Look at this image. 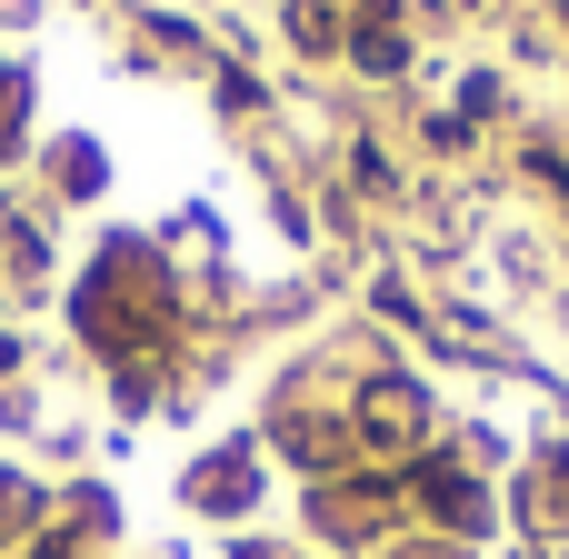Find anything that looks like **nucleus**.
Instances as JSON below:
<instances>
[{
  "label": "nucleus",
  "instance_id": "obj_7",
  "mask_svg": "<svg viewBox=\"0 0 569 559\" xmlns=\"http://www.w3.org/2000/svg\"><path fill=\"white\" fill-rule=\"evenodd\" d=\"M350 50H360V70H400V60H410V50H400V40H390V30H360V40H350Z\"/></svg>",
  "mask_w": 569,
  "mask_h": 559
},
{
  "label": "nucleus",
  "instance_id": "obj_8",
  "mask_svg": "<svg viewBox=\"0 0 569 559\" xmlns=\"http://www.w3.org/2000/svg\"><path fill=\"white\" fill-rule=\"evenodd\" d=\"M30 510H40V500H30L20 480H0V540H20V530H30Z\"/></svg>",
  "mask_w": 569,
  "mask_h": 559
},
{
  "label": "nucleus",
  "instance_id": "obj_6",
  "mask_svg": "<svg viewBox=\"0 0 569 559\" xmlns=\"http://www.w3.org/2000/svg\"><path fill=\"white\" fill-rule=\"evenodd\" d=\"M290 40H300V50H330L340 30H330V10H310V0H300V10H290Z\"/></svg>",
  "mask_w": 569,
  "mask_h": 559
},
{
  "label": "nucleus",
  "instance_id": "obj_10",
  "mask_svg": "<svg viewBox=\"0 0 569 559\" xmlns=\"http://www.w3.org/2000/svg\"><path fill=\"white\" fill-rule=\"evenodd\" d=\"M0 370H20V340H10V330H0Z\"/></svg>",
  "mask_w": 569,
  "mask_h": 559
},
{
  "label": "nucleus",
  "instance_id": "obj_4",
  "mask_svg": "<svg viewBox=\"0 0 569 559\" xmlns=\"http://www.w3.org/2000/svg\"><path fill=\"white\" fill-rule=\"evenodd\" d=\"M50 180H60L70 200H90V190H100V150H90V140H60V150H50Z\"/></svg>",
  "mask_w": 569,
  "mask_h": 559
},
{
  "label": "nucleus",
  "instance_id": "obj_1",
  "mask_svg": "<svg viewBox=\"0 0 569 559\" xmlns=\"http://www.w3.org/2000/svg\"><path fill=\"white\" fill-rule=\"evenodd\" d=\"M360 430H370L380 450H410V440L430 430V410H420V390H410V380H380V390L360 400Z\"/></svg>",
  "mask_w": 569,
  "mask_h": 559
},
{
  "label": "nucleus",
  "instance_id": "obj_3",
  "mask_svg": "<svg viewBox=\"0 0 569 559\" xmlns=\"http://www.w3.org/2000/svg\"><path fill=\"white\" fill-rule=\"evenodd\" d=\"M420 500H430L450 530H480V520H490V510H480V490H470L460 470H420Z\"/></svg>",
  "mask_w": 569,
  "mask_h": 559
},
{
  "label": "nucleus",
  "instance_id": "obj_9",
  "mask_svg": "<svg viewBox=\"0 0 569 559\" xmlns=\"http://www.w3.org/2000/svg\"><path fill=\"white\" fill-rule=\"evenodd\" d=\"M220 110H260V80L250 70H220Z\"/></svg>",
  "mask_w": 569,
  "mask_h": 559
},
{
  "label": "nucleus",
  "instance_id": "obj_2",
  "mask_svg": "<svg viewBox=\"0 0 569 559\" xmlns=\"http://www.w3.org/2000/svg\"><path fill=\"white\" fill-rule=\"evenodd\" d=\"M190 500H200V510H240V500H250V450L200 460V470H190Z\"/></svg>",
  "mask_w": 569,
  "mask_h": 559
},
{
  "label": "nucleus",
  "instance_id": "obj_5",
  "mask_svg": "<svg viewBox=\"0 0 569 559\" xmlns=\"http://www.w3.org/2000/svg\"><path fill=\"white\" fill-rule=\"evenodd\" d=\"M20 100H30V90H20V70H0V160L20 150Z\"/></svg>",
  "mask_w": 569,
  "mask_h": 559
}]
</instances>
